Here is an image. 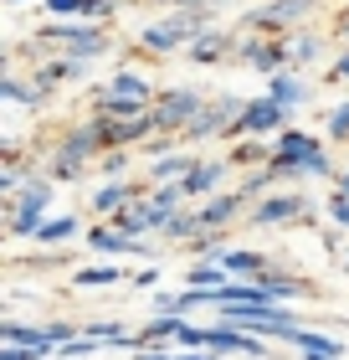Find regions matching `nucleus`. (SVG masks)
<instances>
[{"instance_id": "obj_1", "label": "nucleus", "mask_w": 349, "mask_h": 360, "mask_svg": "<svg viewBox=\"0 0 349 360\" xmlns=\"http://www.w3.org/2000/svg\"><path fill=\"white\" fill-rule=\"evenodd\" d=\"M201 31H211V11H206V6H175L164 21L144 26L139 46H144L149 57H170V52H185Z\"/></svg>"}, {"instance_id": "obj_2", "label": "nucleus", "mask_w": 349, "mask_h": 360, "mask_svg": "<svg viewBox=\"0 0 349 360\" xmlns=\"http://www.w3.org/2000/svg\"><path fill=\"white\" fill-rule=\"evenodd\" d=\"M272 165L282 170V180H298V175H329V150L319 134H308V129H282L272 134Z\"/></svg>"}, {"instance_id": "obj_3", "label": "nucleus", "mask_w": 349, "mask_h": 360, "mask_svg": "<svg viewBox=\"0 0 349 360\" xmlns=\"http://www.w3.org/2000/svg\"><path fill=\"white\" fill-rule=\"evenodd\" d=\"M103 155H108V150H103L98 124H93V119H88V124H72V129H62V134H57L52 155H46V175H52V180H77L88 160H103Z\"/></svg>"}, {"instance_id": "obj_4", "label": "nucleus", "mask_w": 349, "mask_h": 360, "mask_svg": "<svg viewBox=\"0 0 349 360\" xmlns=\"http://www.w3.org/2000/svg\"><path fill=\"white\" fill-rule=\"evenodd\" d=\"M52 186H57L52 175H26L21 191L6 195V232L11 237H37L41 232L46 211H52Z\"/></svg>"}, {"instance_id": "obj_5", "label": "nucleus", "mask_w": 349, "mask_h": 360, "mask_svg": "<svg viewBox=\"0 0 349 360\" xmlns=\"http://www.w3.org/2000/svg\"><path fill=\"white\" fill-rule=\"evenodd\" d=\"M41 52L72 57V62H93V57L108 52V31L98 21H52V26H41Z\"/></svg>"}, {"instance_id": "obj_6", "label": "nucleus", "mask_w": 349, "mask_h": 360, "mask_svg": "<svg viewBox=\"0 0 349 360\" xmlns=\"http://www.w3.org/2000/svg\"><path fill=\"white\" fill-rule=\"evenodd\" d=\"M231 62L246 72H262V77H277L293 68V52H288V37H262V31H242L237 37V52Z\"/></svg>"}, {"instance_id": "obj_7", "label": "nucleus", "mask_w": 349, "mask_h": 360, "mask_svg": "<svg viewBox=\"0 0 349 360\" xmlns=\"http://www.w3.org/2000/svg\"><path fill=\"white\" fill-rule=\"evenodd\" d=\"M242 108H246V98H237V93H211V98H206V108L195 113V124L185 129V134H180V144H201V139H226L231 129H237Z\"/></svg>"}, {"instance_id": "obj_8", "label": "nucleus", "mask_w": 349, "mask_h": 360, "mask_svg": "<svg viewBox=\"0 0 349 360\" xmlns=\"http://www.w3.org/2000/svg\"><path fill=\"white\" fill-rule=\"evenodd\" d=\"M201 108H206V93H195V88H159L154 103H149V113H154V124H159V134H170V139L185 134Z\"/></svg>"}, {"instance_id": "obj_9", "label": "nucleus", "mask_w": 349, "mask_h": 360, "mask_svg": "<svg viewBox=\"0 0 349 360\" xmlns=\"http://www.w3.org/2000/svg\"><path fill=\"white\" fill-rule=\"evenodd\" d=\"M303 21H313V0H268V6L246 11L242 31H262V37H293Z\"/></svg>"}, {"instance_id": "obj_10", "label": "nucleus", "mask_w": 349, "mask_h": 360, "mask_svg": "<svg viewBox=\"0 0 349 360\" xmlns=\"http://www.w3.org/2000/svg\"><path fill=\"white\" fill-rule=\"evenodd\" d=\"M282 129H288V108H282L277 98L257 93V98H246L242 119H237V129H231L226 139H272V134H282Z\"/></svg>"}, {"instance_id": "obj_11", "label": "nucleus", "mask_w": 349, "mask_h": 360, "mask_svg": "<svg viewBox=\"0 0 349 360\" xmlns=\"http://www.w3.org/2000/svg\"><path fill=\"white\" fill-rule=\"evenodd\" d=\"M308 211V201L298 191H268V195H257L252 201V211H246V221L252 226H288V221H298Z\"/></svg>"}, {"instance_id": "obj_12", "label": "nucleus", "mask_w": 349, "mask_h": 360, "mask_svg": "<svg viewBox=\"0 0 349 360\" xmlns=\"http://www.w3.org/2000/svg\"><path fill=\"white\" fill-rule=\"evenodd\" d=\"M246 201H252L246 191H216L206 201H195V221H201V232H226V226L242 217Z\"/></svg>"}, {"instance_id": "obj_13", "label": "nucleus", "mask_w": 349, "mask_h": 360, "mask_svg": "<svg viewBox=\"0 0 349 360\" xmlns=\"http://www.w3.org/2000/svg\"><path fill=\"white\" fill-rule=\"evenodd\" d=\"M88 242L93 252H124V257H154V248H149V237H129V232H119L113 221H103V226H88Z\"/></svg>"}, {"instance_id": "obj_14", "label": "nucleus", "mask_w": 349, "mask_h": 360, "mask_svg": "<svg viewBox=\"0 0 349 360\" xmlns=\"http://www.w3.org/2000/svg\"><path fill=\"white\" fill-rule=\"evenodd\" d=\"M231 52H237V37H231V31H221V26L201 31V37L185 46V57L195 62V68H216V62H231Z\"/></svg>"}, {"instance_id": "obj_15", "label": "nucleus", "mask_w": 349, "mask_h": 360, "mask_svg": "<svg viewBox=\"0 0 349 360\" xmlns=\"http://www.w3.org/2000/svg\"><path fill=\"white\" fill-rule=\"evenodd\" d=\"M226 170H231V160H195V170L180 180L185 186V195H190V206L195 201H206V195H216L221 191V180H226Z\"/></svg>"}, {"instance_id": "obj_16", "label": "nucleus", "mask_w": 349, "mask_h": 360, "mask_svg": "<svg viewBox=\"0 0 349 360\" xmlns=\"http://www.w3.org/2000/svg\"><path fill=\"white\" fill-rule=\"evenodd\" d=\"M144 195H149V191L139 186V180H108V186L93 195V211H98V217H113V211L134 206V201H144Z\"/></svg>"}, {"instance_id": "obj_17", "label": "nucleus", "mask_w": 349, "mask_h": 360, "mask_svg": "<svg viewBox=\"0 0 349 360\" xmlns=\"http://www.w3.org/2000/svg\"><path fill=\"white\" fill-rule=\"evenodd\" d=\"M221 263H226L231 278H268V273L277 268L272 257H268V252H257V248H226Z\"/></svg>"}, {"instance_id": "obj_18", "label": "nucleus", "mask_w": 349, "mask_h": 360, "mask_svg": "<svg viewBox=\"0 0 349 360\" xmlns=\"http://www.w3.org/2000/svg\"><path fill=\"white\" fill-rule=\"evenodd\" d=\"M0 345H26V350L57 355V345L46 340V324H15V319H0Z\"/></svg>"}, {"instance_id": "obj_19", "label": "nucleus", "mask_w": 349, "mask_h": 360, "mask_svg": "<svg viewBox=\"0 0 349 360\" xmlns=\"http://www.w3.org/2000/svg\"><path fill=\"white\" fill-rule=\"evenodd\" d=\"M190 170H195L190 150H164V155H154V165H149V180H154V186H170V180H185Z\"/></svg>"}, {"instance_id": "obj_20", "label": "nucleus", "mask_w": 349, "mask_h": 360, "mask_svg": "<svg viewBox=\"0 0 349 360\" xmlns=\"http://www.w3.org/2000/svg\"><path fill=\"white\" fill-rule=\"evenodd\" d=\"M268 98H277L282 108H303L308 103V83L298 77V68H288V72H277V77H268Z\"/></svg>"}, {"instance_id": "obj_21", "label": "nucleus", "mask_w": 349, "mask_h": 360, "mask_svg": "<svg viewBox=\"0 0 349 360\" xmlns=\"http://www.w3.org/2000/svg\"><path fill=\"white\" fill-rule=\"evenodd\" d=\"M0 98H6V103H26V108H41V103H46L52 93H46L41 83H21L15 72H6V77H0Z\"/></svg>"}, {"instance_id": "obj_22", "label": "nucleus", "mask_w": 349, "mask_h": 360, "mask_svg": "<svg viewBox=\"0 0 349 360\" xmlns=\"http://www.w3.org/2000/svg\"><path fill=\"white\" fill-rule=\"evenodd\" d=\"M108 93H119V98H134V103H154V83H149L144 72H129V68H119V72H113Z\"/></svg>"}, {"instance_id": "obj_23", "label": "nucleus", "mask_w": 349, "mask_h": 360, "mask_svg": "<svg viewBox=\"0 0 349 360\" xmlns=\"http://www.w3.org/2000/svg\"><path fill=\"white\" fill-rule=\"evenodd\" d=\"M77 232H82V221H77V217H46V221H41V232H37V248H67Z\"/></svg>"}, {"instance_id": "obj_24", "label": "nucleus", "mask_w": 349, "mask_h": 360, "mask_svg": "<svg viewBox=\"0 0 349 360\" xmlns=\"http://www.w3.org/2000/svg\"><path fill=\"white\" fill-rule=\"evenodd\" d=\"M72 77H82V62H72V57H52L46 68H37V77H31V83H41L46 93H52L57 83H72Z\"/></svg>"}, {"instance_id": "obj_25", "label": "nucleus", "mask_w": 349, "mask_h": 360, "mask_svg": "<svg viewBox=\"0 0 349 360\" xmlns=\"http://www.w3.org/2000/svg\"><path fill=\"white\" fill-rule=\"evenodd\" d=\"M185 283H190V288H221V283H231V273H226V263L195 257V263H190V273H185Z\"/></svg>"}, {"instance_id": "obj_26", "label": "nucleus", "mask_w": 349, "mask_h": 360, "mask_svg": "<svg viewBox=\"0 0 349 360\" xmlns=\"http://www.w3.org/2000/svg\"><path fill=\"white\" fill-rule=\"evenodd\" d=\"M262 283H268V288L277 293V304H282V299H313L303 278H298V273H282V268H272L268 278H262Z\"/></svg>"}, {"instance_id": "obj_27", "label": "nucleus", "mask_w": 349, "mask_h": 360, "mask_svg": "<svg viewBox=\"0 0 349 360\" xmlns=\"http://www.w3.org/2000/svg\"><path fill=\"white\" fill-rule=\"evenodd\" d=\"M288 345H298L303 355H344L339 340H334V335H319V330H298V335L288 340Z\"/></svg>"}, {"instance_id": "obj_28", "label": "nucleus", "mask_w": 349, "mask_h": 360, "mask_svg": "<svg viewBox=\"0 0 349 360\" xmlns=\"http://www.w3.org/2000/svg\"><path fill=\"white\" fill-rule=\"evenodd\" d=\"M72 283H77V288H113V283H129V273L103 263V268H77V273H72Z\"/></svg>"}, {"instance_id": "obj_29", "label": "nucleus", "mask_w": 349, "mask_h": 360, "mask_svg": "<svg viewBox=\"0 0 349 360\" xmlns=\"http://www.w3.org/2000/svg\"><path fill=\"white\" fill-rule=\"evenodd\" d=\"M288 52H293V68H308V62H319L324 41L313 37V31H293V37H288Z\"/></svg>"}, {"instance_id": "obj_30", "label": "nucleus", "mask_w": 349, "mask_h": 360, "mask_svg": "<svg viewBox=\"0 0 349 360\" xmlns=\"http://www.w3.org/2000/svg\"><path fill=\"white\" fill-rule=\"evenodd\" d=\"M268 160H272L268 139H237V150H231V165H268Z\"/></svg>"}, {"instance_id": "obj_31", "label": "nucleus", "mask_w": 349, "mask_h": 360, "mask_svg": "<svg viewBox=\"0 0 349 360\" xmlns=\"http://www.w3.org/2000/svg\"><path fill=\"white\" fill-rule=\"evenodd\" d=\"M164 242H195V237H201V221H195V206H185V211H180V217L170 221V226H164V232H159Z\"/></svg>"}, {"instance_id": "obj_32", "label": "nucleus", "mask_w": 349, "mask_h": 360, "mask_svg": "<svg viewBox=\"0 0 349 360\" xmlns=\"http://www.w3.org/2000/svg\"><path fill=\"white\" fill-rule=\"evenodd\" d=\"M129 170H134V155L129 150H108L103 155V175L108 180H129Z\"/></svg>"}, {"instance_id": "obj_33", "label": "nucleus", "mask_w": 349, "mask_h": 360, "mask_svg": "<svg viewBox=\"0 0 349 360\" xmlns=\"http://www.w3.org/2000/svg\"><path fill=\"white\" fill-rule=\"evenodd\" d=\"M329 221H334V226H349V191L344 186H334V191H329Z\"/></svg>"}, {"instance_id": "obj_34", "label": "nucleus", "mask_w": 349, "mask_h": 360, "mask_svg": "<svg viewBox=\"0 0 349 360\" xmlns=\"http://www.w3.org/2000/svg\"><path fill=\"white\" fill-rule=\"evenodd\" d=\"M324 129H329V139H349V98L339 108H329V119H324Z\"/></svg>"}, {"instance_id": "obj_35", "label": "nucleus", "mask_w": 349, "mask_h": 360, "mask_svg": "<svg viewBox=\"0 0 349 360\" xmlns=\"http://www.w3.org/2000/svg\"><path fill=\"white\" fill-rule=\"evenodd\" d=\"M0 360H46V350H26V345H0Z\"/></svg>"}, {"instance_id": "obj_36", "label": "nucleus", "mask_w": 349, "mask_h": 360, "mask_svg": "<svg viewBox=\"0 0 349 360\" xmlns=\"http://www.w3.org/2000/svg\"><path fill=\"white\" fill-rule=\"evenodd\" d=\"M329 77H334V83H349V46L334 57V68H329Z\"/></svg>"}, {"instance_id": "obj_37", "label": "nucleus", "mask_w": 349, "mask_h": 360, "mask_svg": "<svg viewBox=\"0 0 349 360\" xmlns=\"http://www.w3.org/2000/svg\"><path fill=\"white\" fill-rule=\"evenodd\" d=\"M129 283H134V288H154V283H159V268H139Z\"/></svg>"}, {"instance_id": "obj_38", "label": "nucleus", "mask_w": 349, "mask_h": 360, "mask_svg": "<svg viewBox=\"0 0 349 360\" xmlns=\"http://www.w3.org/2000/svg\"><path fill=\"white\" fill-rule=\"evenodd\" d=\"M175 360H221V350H175Z\"/></svg>"}, {"instance_id": "obj_39", "label": "nucleus", "mask_w": 349, "mask_h": 360, "mask_svg": "<svg viewBox=\"0 0 349 360\" xmlns=\"http://www.w3.org/2000/svg\"><path fill=\"white\" fill-rule=\"evenodd\" d=\"M159 6H206V11H216V6H231V0H159Z\"/></svg>"}, {"instance_id": "obj_40", "label": "nucleus", "mask_w": 349, "mask_h": 360, "mask_svg": "<svg viewBox=\"0 0 349 360\" xmlns=\"http://www.w3.org/2000/svg\"><path fill=\"white\" fill-rule=\"evenodd\" d=\"M129 360H175V355H170V350H134Z\"/></svg>"}, {"instance_id": "obj_41", "label": "nucleus", "mask_w": 349, "mask_h": 360, "mask_svg": "<svg viewBox=\"0 0 349 360\" xmlns=\"http://www.w3.org/2000/svg\"><path fill=\"white\" fill-rule=\"evenodd\" d=\"M334 31H339V37H344V41H349V6H344V11H339V26H334Z\"/></svg>"}, {"instance_id": "obj_42", "label": "nucleus", "mask_w": 349, "mask_h": 360, "mask_svg": "<svg viewBox=\"0 0 349 360\" xmlns=\"http://www.w3.org/2000/svg\"><path fill=\"white\" fill-rule=\"evenodd\" d=\"M339 186H344V191H349V170H344V175H339Z\"/></svg>"}, {"instance_id": "obj_43", "label": "nucleus", "mask_w": 349, "mask_h": 360, "mask_svg": "<svg viewBox=\"0 0 349 360\" xmlns=\"http://www.w3.org/2000/svg\"><path fill=\"white\" fill-rule=\"evenodd\" d=\"M6 6H26V0H6Z\"/></svg>"}, {"instance_id": "obj_44", "label": "nucleus", "mask_w": 349, "mask_h": 360, "mask_svg": "<svg viewBox=\"0 0 349 360\" xmlns=\"http://www.w3.org/2000/svg\"><path fill=\"white\" fill-rule=\"evenodd\" d=\"M344 273H349V257H344Z\"/></svg>"}]
</instances>
